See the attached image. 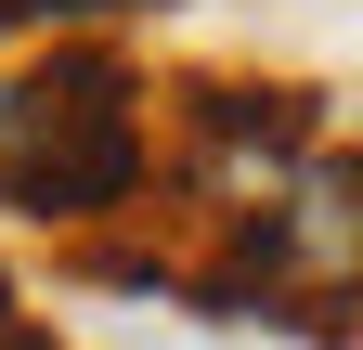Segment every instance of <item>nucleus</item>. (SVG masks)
<instances>
[{
	"mask_svg": "<svg viewBox=\"0 0 363 350\" xmlns=\"http://www.w3.org/2000/svg\"><path fill=\"white\" fill-rule=\"evenodd\" d=\"M143 169H156V117L117 52H39L26 78H0V208L104 221L143 195Z\"/></svg>",
	"mask_w": 363,
	"mask_h": 350,
	"instance_id": "1",
	"label": "nucleus"
},
{
	"mask_svg": "<svg viewBox=\"0 0 363 350\" xmlns=\"http://www.w3.org/2000/svg\"><path fill=\"white\" fill-rule=\"evenodd\" d=\"M208 298L220 312H272V324H325L363 298V156H311L259 221L208 259Z\"/></svg>",
	"mask_w": 363,
	"mask_h": 350,
	"instance_id": "2",
	"label": "nucleus"
},
{
	"mask_svg": "<svg viewBox=\"0 0 363 350\" xmlns=\"http://www.w3.org/2000/svg\"><path fill=\"white\" fill-rule=\"evenodd\" d=\"M311 156H325V143H311V104H298V91H195L169 169H182V195H195V221L247 234Z\"/></svg>",
	"mask_w": 363,
	"mask_h": 350,
	"instance_id": "3",
	"label": "nucleus"
},
{
	"mask_svg": "<svg viewBox=\"0 0 363 350\" xmlns=\"http://www.w3.org/2000/svg\"><path fill=\"white\" fill-rule=\"evenodd\" d=\"M39 13H104V0H0V26H39Z\"/></svg>",
	"mask_w": 363,
	"mask_h": 350,
	"instance_id": "4",
	"label": "nucleus"
},
{
	"mask_svg": "<svg viewBox=\"0 0 363 350\" xmlns=\"http://www.w3.org/2000/svg\"><path fill=\"white\" fill-rule=\"evenodd\" d=\"M0 350H39V337H26V324H0Z\"/></svg>",
	"mask_w": 363,
	"mask_h": 350,
	"instance_id": "5",
	"label": "nucleus"
},
{
	"mask_svg": "<svg viewBox=\"0 0 363 350\" xmlns=\"http://www.w3.org/2000/svg\"><path fill=\"white\" fill-rule=\"evenodd\" d=\"M0 324H13V286H0Z\"/></svg>",
	"mask_w": 363,
	"mask_h": 350,
	"instance_id": "6",
	"label": "nucleus"
}]
</instances>
